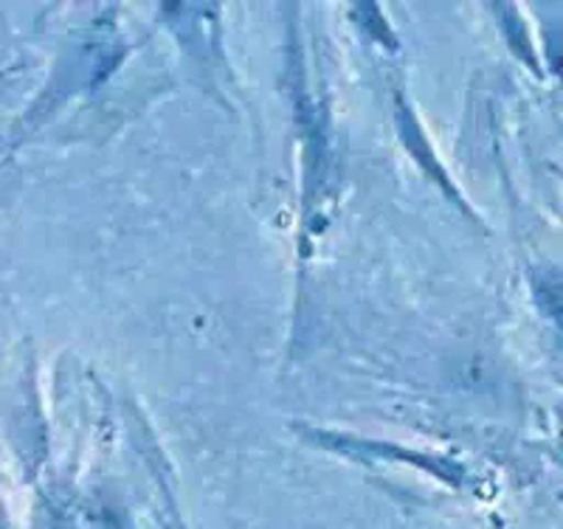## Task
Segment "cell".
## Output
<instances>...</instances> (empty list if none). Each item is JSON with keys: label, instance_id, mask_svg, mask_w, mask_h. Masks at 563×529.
<instances>
[{"label": "cell", "instance_id": "4", "mask_svg": "<svg viewBox=\"0 0 563 529\" xmlns=\"http://www.w3.org/2000/svg\"><path fill=\"white\" fill-rule=\"evenodd\" d=\"M501 12H505V29H507V37L512 40V48H516V54H521V57L527 59V63L532 65V52L530 45H527V34H525V26H521V20L516 18V12H512V7H499Z\"/></svg>", "mask_w": 563, "mask_h": 529}, {"label": "cell", "instance_id": "3", "mask_svg": "<svg viewBox=\"0 0 563 529\" xmlns=\"http://www.w3.org/2000/svg\"><path fill=\"white\" fill-rule=\"evenodd\" d=\"M352 9H355V14H358V18H361V26L369 29L372 37L384 40V43L389 45V48H395L397 40L391 37L389 26H386V20H380L378 7H372V3H358V7H352Z\"/></svg>", "mask_w": 563, "mask_h": 529}, {"label": "cell", "instance_id": "2", "mask_svg": "<svg viewBox=\"0 0 563 529\" xmlns=\"http://www.w3.org/2000/svg\"><path fill=\"white\" fill-rule=\"evenodd\" d=\"M400 130H404V141L409 144V150L415 153V158L422 161V166H429L431 175H434V180H440L445 189L454 195V189L449 186V180H445V173H442V166L434 164V158H431V150L429 144L422 141V133H420V124L415 122V115H411L409 108H400Z\"/></svg>", "mask_w": 563, "mask_h": 529}, {"label": "cell", "instance_id": "1", "mask_svg": "<svg viewBox=\"0 0 563 529\" xmlns=\"http://www.w3.org/2000/svg\"><path fill=\"white\" fill-rule=\"evenodd\" d=\"M532 290H536L538 307L550 316L555 324L563 327V274L555 268H541L532 274Z\"/></svg>", "mask_w": 563, "mask_h": 529}]
</instances>
